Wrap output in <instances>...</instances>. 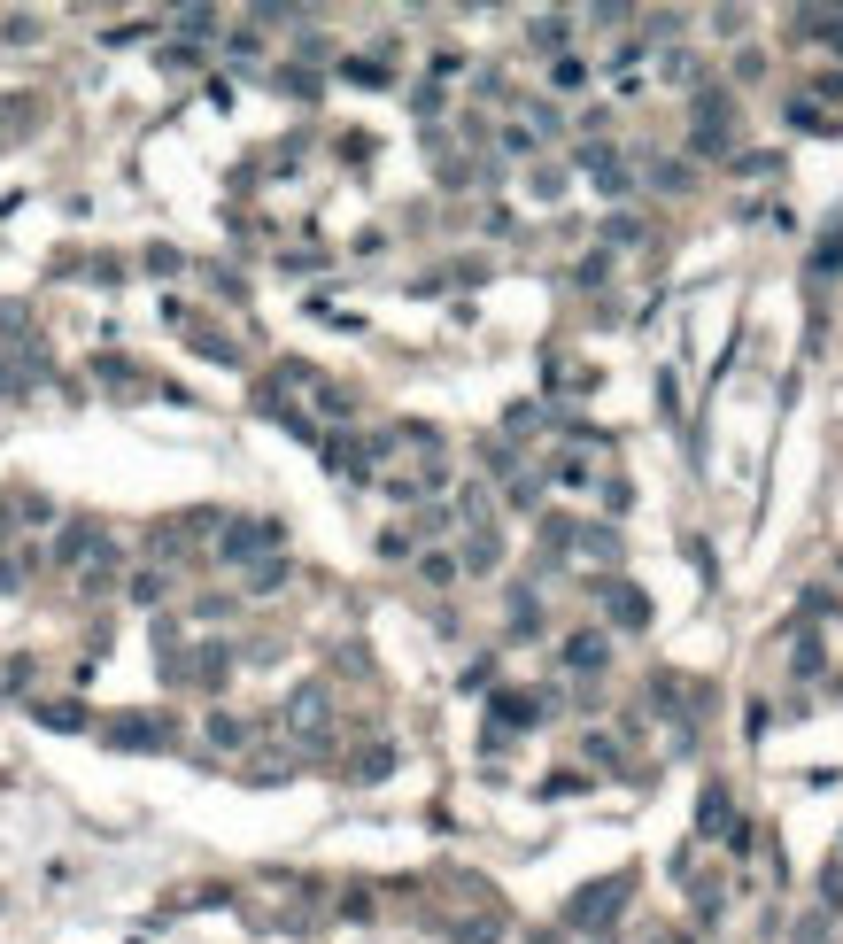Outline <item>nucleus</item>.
<instances>
[{"label": "nucleus", "instance_id": "6ab92c4d", "mask_svg": "<svg viewBox=\"0 0 843 944\" xmlns=\"http://www.w3.org/2000/svg\"><path fill=\"white\" fill-rule=\"evenodd\" d=\"M39 720L47 728H86V705H39Z\"/></svg>", "mask_w": 843, "mask_h": 944}, {"label": "nucleus", "instance_id": "9d476101", "mask_svg": "<svg viewBox=\"0 0 843 944\" xmlns=\"http://www.w3.org/2000/svg\"><path fill=\"white\" fill-rule=\"evenodd\" d=\"M209 743H217V751L248 743V720H233V712H209Z\"/></svg>", "mask_w": 843, "mask_h": 944}, {"label": "nucleus", "instance_id": "f3484780", "mask_svg": "<svg viewBox=\"0 0 843 944\" xmlns=\"http://www.w3.org/2000/svg\"><path fill=\"white\" fill-rule=\"evenodd\" d=\"M395 767V751H387V743H379V751H364V759H356V782H379V774Z\"/></svg>", "mask_w": 843, "mask_h": 944}, {"label": "nucleus", "instance_id": "39448f33", "mask_svg": "<svg viewBox=\"0 0 843 944\" xmlns=\"http://www.w3.org/2000/svg\"><path fill=\"white\" fill-rule=\"evenodd\" d=\"M573 674H604V658H611V635L604 627H581V635H565V650H557Z\"/></svg>", "mask_w": 843, "mask_h": 944}, {"label": "nucleus", "instance_id": "0eeeda50", "mask_svg": "<svg viewBox=\"0 0 843 944\" xmlns=\"http://www.w3.org/2000/svg\"><path fill=\"white\" fill-rule=\"evenodd\" d=\"M495 728H542V697L534 689H503L495 697Z\"/></svg>", "mask_w": 843, "mask_h": 944}, {"label": "nucleus", "instance_id": "20e7f679", "mask_svg": "<svg viewBox=\"0 0 843 944\" xmlns=\"http://www.w3.org/2000/svg\"><path fill=\"white\" fill-rule=\"evenodd\" d=\"M588 596H596V604L611 612V627H650V596H635L627 581H596Z\"/></svg>", "mask_w": 843, "mask_h": 944}, {"label": "nucleus", "instance_id": "1a4fd4ad", "mask_svg": "<svg viewBox=\"0 0 843 944\" xmlns=\"http://www.w3.org/2000/svg\"><path fill=\"white\" fill-rule=\"evenodd\" d=\"M573 542H581V558L619 565V534H611V527H573Z\"/></svg>", "mask_w": 843, "mask_h": 944}, {"label": "nucleus", "instance_id": "2eb2a0df", "mask_svg": "<svg viewBox=\"0 0 843 944\" xmlns=\"http://www.w3.org/2000/svg\"><path fill=\"white\" fill-rule=\"evenodd\" d=\"M813 271H843V225H836V233H828V240L813 248Z\"/></svg>", "mask_w": 843, "mask_h": 944}, {"label": "nucleus", "instance_id": "aec40b11", "mask_svg": "<svg viewBox=\"0 0 843 944\" xmlns=\"http://www.w3.org/2000/svg\"><path fill=\"white\" fill-rule=\"evenodd\" d=\"M820 890H828V914H843V859H828V867H820Z\"/></svg>", "mask_w": 843, "mask_h": 944}, {"label": "nucleus", "instance_id": "f257e3e1", "mask_svg": "<svg viewBox=\"0 0 843 944\" xmlns=\"http://www.w3.org/2000/svg\"><path fill=\"white\" fill-rule=\"evenodd\" d=\"M325 728H333V689H325V681H302L287 697V736L302 743V751H318Z\"/></svg>", "mask_w": 843, "mask_h": 944}, {"label": "nucleus", "instance_id": "f8f14e48", "mask_svg": "<svg viewBox=\"0 0 843 944\" xmlns=\"http://www.w3.org/2000/svg\"><path fill=\"white\" fill-rule=\"evenodd\" d=\"M495 558H503V542H495V534H472V542H465V565H472V573H488Z\"/></svg>", "mask_w": 843, "mask_h": 944}, {"label": "nucleus", "instance_id": "b1692460", "mask_svg": "<svg viewBox=\"0 0 843 944\" xmlns=\"http://www.w3.org/2000/svg\"><path fill=\"white\" fill-rule=\"evenodd\" d=\"M588 759H596V767H619V736H588Z\"/></svg>", "mask_w": 843, "mask_h": 944}, {"label": "nucleus", "instance_id": "6e6552de", "mask_svg": "<svg viewBox=\"0 0 843 944\" xmlns=\"http://www.w3.org/2000/svg\"><path fill=\"white\" fill-rule=\"evenodd\" d=\"M109 743H117V751H163V743H171V728H163V720H117V728H109Z\"/></svg>", "mask_w": 843, "mask_h": 944}, {"label": "nucleus", "instance_id": "9b49d317", "mask_svg": "<svg viewBox=\"0 0 843 944\" xmlns=\"http://www.w3.org/2000/svg\"><path fill=\"white\" fill-rule=\"evenodd\" d=\"M225 674H233V658H225V650L209 643V650H202V666H194V681H202V689H217Z\"/></svg>", "mask_w": 843, "mask_h": 944}, {"label": "nucleus", "instance_id": "5701e85b", "mask_svg": "<svg viewBox=\"0 0 843 944\" xmlns=\"http://www.w3.org/2000/svg\"><path fill=\"white\" fill-rule=\"evenodd\" d=\"M534 47H565V16H542V24H534Z\"/></svg>", "mask_w": 843, "mask_h": 944}, {"label": "nucleus", "instance_id": "a211bd4d", "mask_svg": "<svg viewBox=\"0 0 843 944\" xmlns=\"http://www.w3.org/2000/svg\"><path fill=\"white\" fill-rule=\"evenodd\" d=\"M650 186H658V194H681V186H689V171H681V163H650Z\"/></svg>", "mask_w": 843, "mask_h": 944}, {"label": "nucleus", "instance_id": "4468645a", "mask_svg": "<svg viewBox=\"0 0 843 944\" xmlns=\"http://www.w3.org/2000/svg\"><path fill=\"white\" fill-rule=\"evenodd\" d=\"M124 589H132V604H163V589H171V581H163V573H132Z\"/></svg>", "mask_w": 843, "mask_h": 944}, {"label": "nucleus", "instance_id": "4be33fe9", "mask_svg": "<svg viewBox=\"0 0 843 944\" xmlns=\"http://www.w3.org/2000/svg\"><path fill=\"white\" fill-rule=\"evenodd\" d=\"M31 681V658H0V697H8V689H24Z\"/></svg>", "mask_w": 843, "mask_h": 944}, {"label": "nucleus", "instance_id": "dca6fc26", "mask_svg": "<svg viewBox=\"0 0 843 944\" xmlns=\"http://www.w3.org/2000/svg\"><path fill=\"white\" fill-rule=\"evenodd\" d=\"M31 372H39V364H8V356H0V395H24Z\"/></svg>", "mask_w": 843, "mask_h": 944}, {"label": "nucleus", "instance_id": "7ed1b4c3", "mask_svg": "<svg viewBox=\"0 0 843 944\" xmlns=\"http://www.w3.org/2000/svg\"><path fill=\"white\" fill-rule=\"evenodd\" d=\"M287 542V527L279 519H233V527L217 534V558L225 565H248V558H263V550H279Z\"/></svg>", "mask_w": 843, "mask_h": 944}, {"label": "nucleus", "instance_id": "f03ea898", "mask_svg": "<svg viewBox=\"0 0 843 944\" xmlns=\"http://www.w3.org/2000/svg\"><path fill=\"white\" fill-rule=\"evenodd\" d=\"M627 890H635V875H604V883L573 890L565 921H573V929H611V921H619V906H627Z\"/></svg>", "mask_w": 843, "mask_h": 944}, {"label": "nucleus", "instance_id": "ddd939ff", "mask_svg": "<svg viewBox=\"0 0 843 944\" xmlns=\"http://www.w3.org/2000/svg\"><path fill=\"white\" fill-rule=\"evenodd\" d=\"M789 944H836V929H828V914H805L789 929Z\"/></svg>", "mask_w": 843, "mask_h": 944}, {"label": "nucleus", "instance_id": "423d86ee", "mask_svg": "<svg viewBox=\"0 0 843 944\" xmlns=\"http://www.w3.org/2000/svg\"><path fill=\"white\" fill-rule=\"evenodd\" d=\"M697 821H704V836H720V844H735V797L720 790V782H712V790H704V805H697Z\"/></svg>", "mask_w": 843, "mask_h": 944}, {"label": "nucleus", "instance_id": "412c9836", "mask_svg": "<svg viewBox=\"0 0 843 944\" xmlns=\"http://www.w3.org/2000/svg\"><path fill=\"white\" fill-rule=\"evenodd\" d=\"M279 581H287V565H279V558H271V565H256V573H248V589H256V596H271V589H279Z\"/></svg>", "mask_w": 843, "mask_h": 944}]
</instances>
